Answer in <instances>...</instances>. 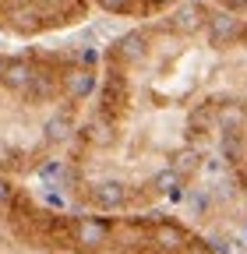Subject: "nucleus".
Returning a JSON list of instances; mask_svg holds the SVG:
<instances>
[{"label": "nucleus", "instance_id": "obj_5", "mask_svg": "<svg viewBox=\"0 0 247 254\" xmlns=\"http://www.w3.org/2000/svg\"><path fill=\"white\" fill-rule=\"evenodd\" d=\"M205 36H208V43H212L215 50H223V46L240 43V39L247 36V28H244V21H240L237 14H230V11H212V14H205Z\"/></svg>", "mask_w": 247, "mask_h": 254}, {"label": "nucleus", "instance_id": "obj_9", "mask_svg": "<svg viewBox=\"0 0 247 254\" xmlns=\"http://www.w3.org/2000/svg\"><path fill=\"white\" fill-rule=\"evenodd\" d=\"M124 110H127V78H124L120 71H113L110 78H106V92H103V117H110V120H117Z\"/></svg>", "mask_w": 247, "mask_h": 254}, {"label": "nucleus", "instance_id": "obj_4", "mask_svg": "<svg viewBox=\"0 0 247 254\" xmlns=\"http://www.w3.org/2000/svg\"><path fill=\"white\" fill-rule=\"evenodd\" d=\"M57 92L64 95L67 103H81L96 92V71L88 64H71V67L57 71Z\"/></svg>", "mask_w": 247, "mask_h": 254}, {"label": "nucleus", "instance_id": "obj_10", "mask_svg": "<svg viewBox=\"0 0 247 254\" xmlns=\"http://www.w3.org/2000/svg\"><path fill=\"white\" fill-rule=\"evenodd\" d=\"M148 53V36L145 32H124V36L113 43V60L117 64H138L141 57Z\"/></svg>", "mask_w": 247, "mask_h": 254}, {"label": "nucleus", "instance_id": "obj_14", "mask_svg": "<svg viewBox=\"0 0 247 254\" xmlns=\"http://www.w3.org/2000/svg\"><path fill=\"white\" fill-rule=\"evenodd\" d=\"M43 131H46V141H50V145H60V141H67V138L74 134L71 113H57V117H50Z\"/></svg>", "mask_w": 247, "mask_h": 254}, {"label": "nucleus", "instance_id": "obj_13", "mask_svg": "<svg viewBox=\"0 0 247 254\" xmlns=\"http://www.w3.org/2000/svg\"><path fill=\"white\" fill-rule=\"evenodd\" d=\"M170 170H173L180 180H187L191 173H198V170H201V152H198L194 145H187V148H177V152L170 155Z\"/></svg>", "mask_w": 247, "mask_h": 254}, {"label": "nucleus", "instance_id": "obj_17", "mask_svg": "<svg viewBox=\"0 0 247 254\" xmlns=\"http://www.w3.org/2000/svg\"><path fill=\"white\" fill-rule=\"evenodd\" d=\"M191 131H215V103H205L191 113Z\"/></svg>", "mask_w": 247, "mask_h": 254}, {"label": "nucleus", "instance_id": "obj_19", "mask_svg": "<svg viewBox=\"0 0 247 254\" xmlns=\"http://www.w3.org/2000/svg\"><path fill=\"white\" fill-rule=\"evenodd\" d=\"M223 155L233 166H240L244 163V138H223Z\"/></svg>", "mask_w": 247, "mask_h": 254}, {"label": "nucleus", "instance_id": "obj_1", "mask_svg": "<svg viewBox=\"0 0 247 254\" xmlns=\"http://www.w3.org/2000/svg\"><path fill=\"white\" fill-rule=\"evenodd\" d=\"M67 251H78V254L113 251V222H106L99 215H74V219H67Z\"/></svg>", "mask_w": 247, "mask_h": 254}, {"label": "nucleus", "instance_id": "obj_11", "mask_svg": "<svg viewBox=\"0 0 247 254\" xmlns=\"http://www.w3.org/2000/svg\"><path fill=\"white\" fill-rule=\"evenodd\" d=\"M170 28L177 32V36H194L198 28H205V11L194 4V0H187V4L173 7V14H170Z\"/></svg>", "mask_w": 247, "mask_h": 254}, {"label": "nucleus", "instance_id": "obj_8", "mask_svg": "<svg viewBox=\"0 0 247 254\" xmlns=\"http://www.w3.org/2000/svg\"><path fill=\"white\" fill-rule=\"evenodd\" d=\"M36 71H39V64L25 60V57H11V60L4 64V74H0V85H4V88H11V92H18V95H25V88L32 85Z\"/></svg>", "mask_w": 247, "mask_h": 254}, {"label": "nucleus", "instance_id": "obj_25", "mask_svg": "<svg viewBox=\"0 0 247 254\" xmlns=\"http://www.w3.org/2000/svg\"><path fill=\"white\" fill-rule=\"evenodd\" d=\"M7 4H11V0H0V11H4V7H7Z\"/></svg>", "mask_w": 247, "mask_h": 254}, {"label": "nucleus", "instance_id": "obj_15", "mask_svg": "<svg viewBox=\"0 0 247 254\" xmlns=\"http://www.w3.org/2000/svg\"><path fill=\"white\" fill-rule=\"evenodd\" d=\"M113 124H117V120L96 113V117H92V124L85 127V138H88V141H96V145H110V141H113Z\"/></svg>", "mask_w": 247, "mask_h": 254}, {"label": "nucleus", "instance_id": "obj_2", "mask_svg": "<svg viewBox=\"0 0 247 254\" xmlns=\"http://www.w3.org/2000/svg\"><path fill=\"white\" fill-rule=\"evenodd\" d=\"M0 21H4L11 32H21V36H32V32H43L57 21V11L39 4V0H11V4L0 11Z\"/></svg>", "mask_w": 247, "mask_h": 254}, {"label": "nucleus", "instance_id": "obj_23", "mask_svg": "<svg viewBox=\"0 0 247 254\" xmlns=\"http://www.w3.org/2000/svg\"><path fill=\"white\" fill-rule=\"evenodd\" d=\"M223 11H230V14H240V11H247V0H223Z\"/></svg>", "mask_w": 247, "mask_h": 254}, {"label": "nucleus", "instance_id": "obj_24", "mask_svg": "<svg viewBox=\"0 0 247 254\" xmlns=\"http://www.w3.org/2000/svg\"><path fill=\"white\" fill-rule=\"evenodd\" d=\"M4 64H7V57H0V74H4Z\"/></svg>", "mask_w": 247, "mask_h": 254}, {"label": "nucleus", "instance_id": "obj_3", "mask_svg": "<svg viewBox=\"0 0 247 254\" xmlns=\"http://www.w3.org/2000/svg\"><path fill=\"white\" fill-rule=\"evenodd\" d=\"M194 237L173 219H156L148 222V251L152 254H184Z\"/></svg>", "mask_w": 247, "mask_h": 254}, {"label": "nucleus", "instance_id": "obj_20", "mask_svg": "<svg viewBox=\"0 0 247 254\" xmlns=\"http://www.w3.org/2000/svg\"><path fill=\"white\" fill-rule=\"evenodd\" d=\"M14 198H18V190H14V187H11L4 177H0V215H7V212H11Z\"/></svg>", "mask_w": 247, "mask_h": 254}, {"label": "nucleus", "instance_id": "obj_16", "mask_svg": "<svg viewBox=\"0 0 247 254\" xmlns=\"http://www.w3.org/2000/svg\"><path fill=\"white\" fill-rule=\"evenodd\" d=\"M180 187H184V180H180L170 166H166L163 173L152 177V190H156V194H173V198H177V194H180Z\"/></svg>", "mask_w": 247, "mask_h": 254}, {"label": "nucleus", "instance_id": "obj_6", "mask_svg": "<svg viewBox=\"0 0 247 254\" xmlns=\"http://www.w3.org/2000/svg\"><path fill=\"white\" fill-rule=\"evenodd\" d=\"M88 201L103 212H120L131 201V187L124 180H96V184H88Z\"/></svg>", "mask_w": 247, "mask_h": 254}, {"label": "nucleus", "instance_id": "obj_21", "mask_svg": "<svg viewBox=\"0 0 247 254\" xmlns=\"http://www.w3.org/2000/svg\"><path fill=\"white\" fill-rule=\"evenodd\" d=\"M18 166V152L7 145V141H0V173L4 170H14Z\"/></svg>", "mask_w": 247, "mask_h": 254}, {"label": "nucleus", "instance_id": "obj_7", "mask_svg": "<svg viewBox=\"0 0 247 254\" xmlns=\"http://www.w3.org/2000/svg\"><path fill=\"white\" fill-rule=\"evenodd\" d=\"M215 131H223V138H244L247 106L240 99H215Z\"/></svg>", "mask_w": 247, "mask_h": 254}, {"label": "nucleus", "instance_id": "obj_18", "mask_svg": "<svg viewBox=\"0 0 247 254\" xmlns=\"http://www.w3.org/2000/svg\"><path fill=\"white\" fill-rule=\"evenodd\" d=\"M96 4L106 14H138L141 11V0H96Z\"/></svg>", "mask_w": 247, "mask_h": 254}, {"label": "nucleus", "instance_id": "obj_22", "mask_svg": "<svg viewBox=\"0 0 247 254\" xmlns=\"http://www.w3.org/2000/svg\"><path fill=\"white\" fill-rule=\"evenodd\" d=\"M184 254H219V251H215L212 244H205V240H191Z\"/></svg>", "mask_w": 247, "mask_h": 254}, {"label": "nucleus", "instance_id": "obj_12", "mask_svg": "<svg viewBox=\"0 0 247 254\" xmlns=\"http://www.w3.org/2000/svg\"><path fill=\"white\" fill-rule=\"evenodd\" d=\"M53 95H57V71L39 67V71H36V78H32V85L25 88V99L43 103V99H53Z\"/></svg>", "mask_w": 247, "mask_h": 254}]
</instances>
